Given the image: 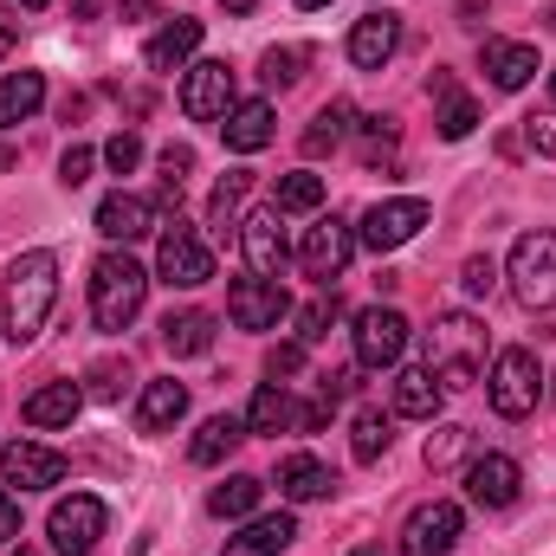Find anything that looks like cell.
<instances>
[{
  "label": "cell",
  "mask_w": 556,
  "mask_h": 556,
  "mask_svg": "<svg viewBox=\"0 0 556 556\" xmlns=\"http://www.w3.org/2000/svg\"><path fill=\"white\" fill-rule=\"evenodd\" d=\"M52 304H59V253L33 247V253H20L7 266V324H0V337L7 343H33L46 330Z\"/></svg>",
  "instance_id": "1"
},
{
  "label": "cell",
  "mask_w": 556,
  "mask_h": 556,
  "mask_svg": "<svg viewBox=\"0 0 556 556\" xmlns=\"http://www.w3.org/2000/svg\"><path fill=\"white\" fill-rule=\"evenodd\" d=\"M479 363H485V330H479L466 311H446V317L427 330V369H433V382H440L446 395H453V389H472Z\"/></svg>",
  "instance_id": "2"
},
{
  "label": "cell",
  "mask_w": 556,
  "mask_h": 556,
  "mask_svg": "<svg viewBox=\"0 0 556 556\" xmlns=\"http://www.w3.org/2000/svg\"><path fill=\"white\" fill-rule=\"evenodd\" d=\"M149 298V273H142L130 253H104L91 266V324L98 330H130Z\"/></svg>",
  "instance_id": "3"
},
{
  "label": "cell",
  "mask_w": 556,
  "mask_h": 556,
  "mask_svg": "<svg viewBox=\"0 0 556 556\" xmlns=\"http://www.w3.org/2000/svg\"><path fill=\"white\" fill-rule=\"evenodd\" d=\"M511 291L525 311H551L556 304V227H538L511 247Z\"/></svg>",
  "instance_id": "4"
},
{
  "label": "cell",
  "mask_w": 556,
  "mask_h": 556,
  "mask_svg": "<svg viewBox=\"0 0 556 556\" xmlns=\"http://www.w3.org/2000/svg\"><path fill=\"white\" fill-rule=\"evenodd\" d=\"M485 395H492V408L505 420H525L538 408V395H544L538 356H531V350H498V356H492V376H485Z\"/></svg>",
  "instance_id": "5"
},
{
  "label": "cell",
  "mask_w": 556,
  "mask_h": 556,
  "mask_svg": "<svg viewBox=\"0 0 556 556\" xmlns=\"http://www.w3.org/2000/svg\"><path fill=\"white\" fill-rule=\"evenodd\" d=\"M104 525H111V511H104V498H91V492H72V498H59L52 505V551L59 556H91L98 551V538H104Z\"/></svg>",
  "instance_id": "6"
},
{
  "label": "cell",
  "mask_w": 556,
  "mask_h": 556,
  "mask_svg": "<svg viewBox=\"0 0 556 556\" xmlns=\"http://www.w3.org/2000/svg\"><path fill=\"white\" fill-rule=\"evenodd\" d=\"M155 278L162 285H181V291H194V285H207L214 278V253H207V240L194 233V227H168L162 233V247H155Z\"/></svg>",
  "instance_id": "7"
},
{
  "label": "cell",
  "mask_w": 556,
  "mask_h": 556,
  "mask_svg": "<svg viewBox=\"0 0 556 556\" xmlns=\"http://www.w3.org/2000/svg\"><path fill=\"white\" fill-rule=\"evenodd\" d=\"M181 111H188L194 124H220V117L233 111V65H227V59L188 65V78H181Z\"/></svg>",
  "instance_id": "8"
},
{
  "label": "cell",
  "mask_w": 556,
  "mask_h": 556,
  "mask_svg": "<svg viewBox=\"0 0 556 556\" xmlns=\"http://www.w3.org/2000/svg\"><path fill=\"white\" fill-rule=\"evenodd\" d=\"M402 350H408V317L389 311V304H369L356 317V363L363 369H395Z\"/></svg>",
  "instance_id": "9"
},
{
  "label": "cell",
  "mask_w": 556,
  "mask_h": 556,
  "mask_svg": "<svg viewBox=\"0 0 556 556\" xmlns=\"http://www.w3.org/2000/svg\"><path fill=\"white\" fill-rule=\"evenodd\" d=\"M420 227H427V201L420 194H395V201H376L369 214H363V247L369 253H395V247H408Z\"/></svg>",
  "instance_id": "10"
},
{
  "label": "cell",
  "mask_w": 556,
  "mask_h": 556,
  "mask_svg": "<svg viewBox=\"0 0 556 556\" xmlns=\"http://www.w3.org/2000/svg\"><path fill=\"white\" fill-rule=\"evenodd\" d=\"M227 317H233L240 330H278V324L291 317V291H285L278 278H233Z\"/></svg>",
  "instance_id": "11"
},
{
  "label": "cell",
  "mask_w": 556,
  "mask_h": 556,
  "mask_svg": "<svg viewBox=\"0 0 556 556\" xmlns=\"http://www.w3.org/2000/svg\"><path fill=\"white\" fill-rule=\"evenodd\" d=\"M0 479L13 492H46V485H65V453L39 446V440H13L0 446Z\"/></svg>",
  "instance_id": "12"
},
{
  "label": "cell",
  "mask_w": 556,
  "mask_h": 556,
  "mask_svg": "<svg viewBox=\"0 0 556 556\" xmlns=\"http://www.w3.org/2000/svg\"><path fill=\"white\" fill-rule=\"evenodd\" d=\"M350 253H356V233H350L343 220H317V227H304L298 260H304V273L317 278V285H337L343 266H350Z\"/></svg>",
  "instance_id": "13"
},
{
  "label": "cell",
  "mask_w": 556,
  "mask_h": 556,
  "mask_svg": "<svg viewBox=\"0 0 556 556\" xmlns=\"http://www.w3.org/2000/svg\"><path fill=\"white\" fill-rule=\"evenodd\" d=\"M459 531H466V511L453 498H433V505H420L415 518H408L402 544H408V556H446L459 544Z\"/></svg>",
  "instance_id": "14"
},
{
  "label": "cell",
  "mask_w": 556,
  "mask_h": 556,
  "mask_svg": "<svg viewBox=\"0 0 556 556\" xmlns=\"http://www.w3.org/2000/svg\"><path fill=\"white\" fill-rule=\"evenodd\" d=\"M240 247H247L253 278H278V273H285L291 240H285V227H278V207H253V214L240 220Z\"/></svg>",
  "instance_id": "15"
},
{
  "label": "cell",
  "mask_w": 556,
  "mask_h": 556,
  "mask_svg": "<svg viewBox=\"0 0 556 556\" xmlns=\"http://www.w3.org/2000/svg\"><path fill=\"white\" fill-rule=\"evenodd\" d=\"M518 485H525V472H518L511 453H479V459L466 466V498L485 505V511H505V505L518 498Z\"/></svg>",
  "instance_id": "16"
},
{
  "label": "cell",
  "mask_w": 556,
  "mask_h": 556,
  "mask_svg": "<svg viewBox=\"0 0 556 556\" xmlns=\"http://www.w3.org/2000/svg\"><path fill=\"white\" fill-rule=\"evenodd\" d=\"M98 233L117 240V247L149 240V233H155V201H149V194H130V188L104 194V201H98Z\"/></svg>",
  "instance_id": "17"
},
{
  "label": "cell",
  "mask_w": 556,
  "mask_h": 556,
  "mask_svg": "<svg viewBox=\"0 0 556 556\" xmlns=\"http://www.w3.org/2000/svg\"><path fill=\"white\" fill-rule=\"evenodd\" d=\"M395 52H402V20H395L389 7H376V13H363V20L350 26V59H356L363 72H382Z\"/></svg>",
  "instance_id": "18"
},
{
  "label": "cell",
  "mask_w": 556,
  "mask_h": 556,
  "mask_svg": "<svg viewBox=\"0 0 556 556\" xmlns=\"http://www.w3.org/2000/svg\"><path fill=\"white\" fill-rule=\"evenodd\" d=\"M479 65H485V78L498 91H525L538 78V46H525V39H485Z\"/></svg>",
  "instance_id": "19"
},
{
  "label": "cell",
  "mask_w": 556,
  "mask_h": 556,
  "mask_svg": "<svg viewBox=\"0 0 556 556\" xmlns=\"http://www.w3.org/2000/svg\"><path fill=\"white\" fill-rule=\"evenodd\" d=\"M194 52H201V20H168V26L142 46V65H149V72H181Z\"/></svg>",
  "instance_id": "20"
},
{
  "label": "cell",
  "mask_w": 556,
  "mask_h": 556,
  "mask_svg": "<svg viewBox=\"0 0 556 556\" xmlns=\"http://www.w3.org/2000/svg\"><path fill=\"white\" fill-rule=\"evenodd\" d=\"M278 492L291 505H311V498H330L337 492V472L324 459H311V453H291V459H278Z\"/></svg>",
  "instance_id": "21"
},
{
  "label": "cell",
  "mask_w": 556,
  "mask_h": 556,
  "mask_svg": "<svg viewBox=\"0 0 556 556\" xmlns=\"http://www.w3.org/2000/svg\"><path fill=\"white\" fill-rule=\"evenodd\" d=\"M291 538H298V518H291V511H266V518H253L240 538H227L220 556H278Z\"/></svg>",
  "instance_id": "22"
},
{
  "label": "cell",
  "mask_w": 556,
  "mask_h": 556,
  "mask_svg": "<svg viewBox=\"0 0 556 556\" xmlns=\"http://www.w3.org/2000/svg\"><path fill=\"white\" fill-rule=\"evenodd\" d=\"M220 137H227V149H240V155L266 149V142H273V104H266V98L233 104V111L220 117Z\"/></svg>",
  "instance_id": "23"
},
{
  "label": "cell",
  "mask_w": 556,
  "mask_h": 556,
  "mask_svg": "<svg viewBox=\"0 0 556 556\" xmlns=\"http://www.w3.org/2000/svg\"><path fill=\"white\" fill-rule=\"evenodd\" d=\"M395 415H408V420H433L440 415V402H446V389L433 382V369H395Z\"/></svg>",
  "instance_id": "24"
},
{
  "label": "cell",
  "mask_w": 556,
  "mask_h": 556,
  "mask_svg": "<svg viewBox=\"0 0 556 556\" xmlns=\"http://www.w3.org/2000/svg\"><path fill=\"white\" fill-rule=\"evenodd\" d=\"M181 415H188V389H181L175 376L142 389V402H137V427H142V433H168Z\"/></svg>",
  "instance_id": "25"
},
{
  "label": "cell",
  "mask_w": 556,
  "mask_h": 556,
  "mask_svg": "<svg viewBox=\"0 0 556 556\" xmlns=\"http://www.w3.org/2000/svg\"><path fill=\"white\" fill-rule=\"evenodd\" d=\"M162 343H168V356H207L214 350V311H168Z\"/></svg>",
  "instance_id": "26"
},
{
  "label": "cell",
  "mask_w": 556,
  "mask_h": 556,
  "mask_svg": "<svg viewBox=\"0 0 556 556\" xmlns=\"http://www.w3.org/2000/svg\"><path fill=\"white\" fill-rule=\"evenodd\" d=\"M78 408H85V395L72 389V382H46L39 395H26V427H72L78 420Z\"/></svg>",
  "instance_id": "27"
},
{
  "label": "cell",
  "mask_w": 556,
  "mask_h": 556,
  "mask_svg": "<svg viewBox=\"0 0 556 556\" xmlns=\"http://www.w3.org/2000/svg\"><path fill=\"white\" fill-rule=\"evenodd\" d=\"M240 440H247V420L240 415H207L201 433H194V446H188V459H194V466H220Z\"/></svg>",
  "instance_id": "28"
},
{
  "label": "cell",
  "mask_w": 556,
  "mask_h": 556,
  "mask_svg": "<svg viewBox=\"0 0 556 556\" xmlns=\"http://www.w3.org/2000/svg\"><path fill=\"white\" fill-rule=\"evenodd\" d=\"M39 104H46V78H39V72H7V78H0V130L26 124Z\"/></svg>",
  "instance_id": "29"
},
{
  "label": "cell",
  "mask_w": 556,
  "mask_h": 556,
  "mask_svg": "<svg viewBox=\"0 0 556 556\" xmlns=\"http://www.w3.org/2000/svg\"><path fill=\"white\" fill-rule=\"evenodd\" d=\"M247 188H253V175H247V168H227V175L214 181V201H207V227H214V233L240 227V201H247Z\"/></svg>",
  "instance_id": "30"
},
{
  "label": "cell",
  "mask_w": 556,
  "mask_h": 556,
  "mask_svg": "<svg viewBox=\"0 0 556 556\" xmlns=\"http://www.w3.org/2000/svg\"><path fill=\"white\" fill-rule=\"evenodd\" d=\"M260 498H266V485H260L253 472H233L227 485H214L207 511H214V518H253V511H260Z\"/></svg>",
  "instance_id": "31"
},
{
  "label": "cell",
  "mask_w": 556,
  "mask_h": 556,
  "mask_svg": "<svg viewBox=\"0 0 556 556\" xmlns=\"http://www.w3.org/2000/svg\"><path fill=\"white\" fill-rule=\"evenodd\" d=\"M298 408H291V395H285V382H266L253 402H247V433H278V427H291Z\"/></svg>",
  "instance_id": "32"
},
{
  "label": "cell",
  "mask_w": 556,
  "mask_h": 556,
  "mask_svg": "<svg viewBox=\"0 0 556 556\" xmlns=\"http://www.w3.org/2000/svg\"><path fill=\"white\" fill-rule=\"evenodd\" d=\"M389 440H395V415H382V408H363L356 427H350V446H356L363 466H376V459L389 453Z\"/></svg>",
  "instance_id": "33"
},
{
  "label": "cell",
  "mask_w": 556,
  "mask_h": 556,
  "mask_svg": "<svg viewBox=\"0 0 556 556\" xmlns=\"http://www.w3.org/2000/svg\"><path fill=\"white\" fill-rule=\"evenodd\" d=\"M273 207L278 214H317V207H324V175H311V168L285 175L273 188Z\"/></svg>",
  "instance_id": "34"
},
{
  "label": "cell",
  "mask_w": 556,
  "mask_h": 556,
  "mask_svg": "<svg viewBox=\"0 0 556 556\" xmlns=\"http://www.w3.org/2000/svg\"><path fill=\"white\" fill-rule=\"evenodd\" d=\"M466 446H472V433H466V427H433L420 459H427V472H453V466L466 459Z\"/></svg>",
  "instance_id": "35"
},
{
  "label": "cell",
  "mask_w": 556,
  "mask_h": 556,
  "mask_svg": "<svg viewBox=\"0 0 556 556\" xmlns=\"http://www.w3.org/2000/svg\"><path fill=\"white\" fill-rule=\"evenodd\" d=\"M343 137H350V104H324L311 117V130H304V155H324V149H337Z\"/></svg>",
  "instance_id": "36"
},
{
  "label": "cell",
  "mask_w": 556,
  "mask_h": 556,
  "mask_svg": "<svg viewBox=\"0 0 556 556\" xmlns=\"http://www.w3.org/2000/svg\"><path fill=\"white\" fill-rule=\"evenodd\" d=\"M337 317H343V304H337V291H330V298H311V304L298 311V343H304V350H311V343H324Z\"/></svg>",
  "instance_id": "37"
},
{
  "label": "cell",
  "mask_w": 556,
  "mask_h": 556,
  "mask_svg": "<svg viewBox=\"0 0 556 556\" xmlns=\"http://www.w3.org/2000/svg\"><path fill=\"white\" fill-rule=\"evenodd\" d=\"M298 65H304V46H273V52L260 59V78H266L273 91H285V85L298 78Z\"/></svg>",
  "instance_id": "38"
},
{
  "label": "cell",
  "mask_w": 556,
  "mask_h": 556,
  "mask_svg": "<svg viewBox=\"0 0 556 556\" xmlns=\"http://www.w3.org/2000/svg\"><path fill=\"white\" fill-rule=\"evenodd\" d=\"M472 130H479V104H472V98H446V111H440V137L466 142Z\"/></svg>",
  "instance_id": "39"
},
{
  "label": "cell",
  "mask_w": 556,
  "mask_h": 556,
  "mask_svg": "<svg viewBox=\"0 0 556 556\" xmlns=\"http://www.w3.org/2000/svg\"><path fill=\"white\" fill-rule=\"evenodd\" d=\"M104 162H111V175H130L142 162V137H130V130H117V137L104 142Z\"/></svg>",
  "instance_id": "40"
},
{
  "label": "cell",
  "mask_w": 556,
  "mask_h": 556,
  "mask_svg": "<svg viewBox=\"0 0 556 556\" xmlns=\"http://www.w3.org/2000/svg\"><path fill=\"white\" fill-rule=\"evenodd\" d=\"M459 285H466V298H492V285H498V266L479 253V260H466V266H459Z\"/></svg>",
  "instance_id": "41"
},
{
  "label": "cell",
  "mask_w": 556,
  "mask_h": 556,
  "mask_svg": "<svg viewBox=\"0 0 556 556\" xmlns=\"http://www.w3.org/2000/svg\"><path fill=\"white\" fill-rule=\"evenodd\" d=\"M525 142H531L544 162H556V111H538V117H525Z\"/></svg>",
  "instance_id": "42"
},
{
  "label": "cell",
  "mask_w": 556,
  "mask_h": 556,
  "mask_svg": "<svg viewBox=\"0 0 556 556\" xmlns=\"http://www.w3.org/2000/svg\"><path fill=\"white\" fill-rule=\"evenodd\" d=\"M91 162H98V155H91L85 142H72V149L59 155V181H65V188H78V181H91Z\"/></svg>",
  "instance_id": "43"
},
{
  "label": "cell",
  "mask_w": 556,
  "mask_h": 556,
  "mask_svg": "<svg viewBox=\"0 0 556 556\" xmlns=\"http://www.w3.org/2000/svg\"><path fill=\"white\" fill-rule=\"evenodd\" d=\"M266 369H273V376H298V369H304V343H278L273 356H266Z\"/></svg>",
  "instance_id": "44"
},
{
  "label": "cell",
  "mask_w": 556,
  "mask_h": 556,
  "mask_svg": "<svg viewBox=\"0 0 556 556\" xmlns=\"http://www.w3.org/2000/svg\"><path fill=\"white\" fill-rule=\"evenodd\" d=\"M13 538H20V498H13V492H0V544L13 551Z\"/></svg>",
  "instance_id": "45"
},
{
  "label": "cell",
  "mask_w": 556,
  "mask_h": 556,
  "mask_svg": "<svg viewBox=\"0 0 556 556\" xmlns=\"http://www.w3.org/2000/svg\"><path fill=\"white\" fill-rule=\"evenodd\" d=\"M117 376H124V369H117V363H98V369H91V395H104V402H111V395H117V389H124V382H117Z\"/></svg>",
  "instance_id": "46"
},
{
  "label": "cell",
  "mask_w": 556,
  "mask_h": 556,
  "mask_svg": "<svg viewBox=\"0 0 556 556\" xmlns=\"http://www.w3.org/2000/svg\"><path fill=\"white\" fill-rule=\"evenodd\" d=\"M124 13H130V20H149V13H155V0H124Z\"/></svg>",
  "instance_id": "47"
},
{
  "label": "cell",
  "mask_w": 556,
  "mask_h": 556,
  "mask_svg": "<svg viewBox=\"0 0 556 556\" xmlns=\"http://www.w3.org/2000/svg\"><path fill=\"white\" fill-rule=\"evenodd\" d=\"M7 52H13V20L0 13V59H7Z\"/></svg>",
  "instance_id": "48"
},
{
  "label": "cell",
  "mask_w": 556,
  "mask_h": 556,
  "mask_svg": "<svg viewBox=\"0 0 556 556\" xmlns=\"http://www.w3.org/2000/svg\"><path fill=\"white\" fill-rule=\"evenodd\" d=\"M220 7H227V13H253L260 0H220Z\"/></svg>",
  "instance_id": "49"
},
{
  "label": "cell",
  "mask_w": 556,
  "mask_h": 556,
  "mask_svg": "<svg viewBox=\"0 0 556 556\" xmlns=\"http://www.w3.org/2000/svg\"><path fill=\"white\" fill-rule=\"evenodd\" d=\"M0 168H13V149H7V142H0Z\"/></svg>",
  "instance_id": "50"
},
{
  "label": "cell",
  "mask_w": 556,
  "mask_h": 556,
  "mask_svg": "<svg viewBox=\"0 0 556 556\" xmlns=\"http://www.w3.org/2000/svg\"><path fill=\"white\" fill-rule=\"evenodd\" d=\"M298 7H304V13H317V7H330V0H298Z\"/></svg>",
  "instance_id": "51"
},
{
  "label": "cell",
  "mask_w": 556,
  "mask_h": 556,
  "mask_svg": "<svg viewBox=\"0 0 556 556\" xmlns=\"http://www.w3.org/2000/svg\"><path fill=\"white\" fill-rule=\"evenodd\" d=\"M350 556H382V551H376V544H363V551H350Z\"/></svg>",
  "instance_id": "52"
},
{
  "label": "cell",
  "mask_w": 556,
  "mask_h": 556,
  "mask_svg": "<svg viewBox=\"0 0 556 556\" xmlns=\"http://www.w3.org/2000/svg\"><path fill=\"white\" fill-rule=\"evenodd\" d=\"M7 556H39V551H26V544H20V551H7Z\"/></svg>",
  "instance_id": "53"
},
{
  "label": "cell",
  "mask_w": 556,
  "mask_h": 556,
  "mask_svg": "<svg viewBox=\"0 0 556 556\" xmlns=\"http://www.w3.org/2000/svg\"><path fill=\"white\" fill-rule=\"evenodd\" d=\"M20 7H46V0H20Z\"/></svg>",
  "instance_id": "54"
},
{
  "label": "cell",
  "mask_w": 556,
  "mask_h": 556,
  "mask_svg": "<svg viewBox=\"0 0 556 556\" xmlns=\"http://www.w3.org/2000/svg\"><path fill=\"white\" fill-rule=\"evenodd\" d=\"M551 98H556V72H551Z\"/></svg>",
  "instance_id": "55"
}]
</instances>
